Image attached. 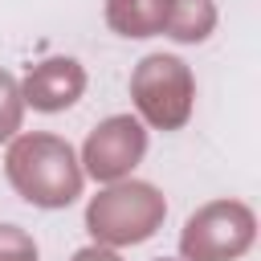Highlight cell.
<instances>
[{"label": "cell", "instance_id": "obj_1", "mask_svg": "<svg viewBox=\"0 0 261 261\" xmlns=\"http://www.w3.org/2000/svg\"><path fill=\"white\" fill-rule=\"evenodd\" d=\"M4 175H8L12 192L20 200H29L33 208H69L82 196V179H86L73 147L49 130L8 139Z\"/></svg>", "mask_w": 261, "mask_h": 261}, {"label": "cell", "instance_id": "obj_2", "mask_svg": "<svg viewBox=\"0 0 261 261\" xmlns=\"http://www.w3.org/2000/svg\"><path fill=\"white\" fill-rule=\"evenodd\" d=\"M167 216V200L155 184L143 179H114L86 204V232L94 245H143L159 232Z\"/></svg>", "mask_w": 261, "mask_h": 261}, {"label": "cell", "instance_id": "obj_3", "mask_svg": "<svg viewBox=\"0 0 261 261\" xmlns=\"http://www.w3.org/2000/svg\"><path fill=\"white\" fill-rule=\"evenodd\" d=\"M130 98L139 122L155 130H179L196 106V77L184 57L175 53H147L130 73Z\"/></svg>", "mask_w": 261, "mask_h": 261}, {"label": "cell", "instance_id": "obj_4", "mask_svg": "<svg viewBox=\"0 0 261 261\" xmlns=\"http://www.w3.org/2000/svg\"><path fill=\"white\" fill-rule=\"evenodd\" d=\"M257 237V216L241 200H208L200 204L179 232L184 261H237L249 253Z\"/></svg>", "mask_w": 261, "mask_h": 261}, {"label": "cell", "instance_id": "obj_5", "mask_svg": "<svg viewBox=\"0 0 261 261\" xmlns=\"http://www.w3.org/2000/svg\"><path fill=\"white\" fill-rule=\"evenodd\" d=\"M143 155H147V126L135 114H110L86 135L82 167L98 184H114L126 179L143 163Z\"/></svg>", "mask_w": 261, "mask_h": 261}, {"label": "cell", "instance_id": "obj_6", "mask_svg": "<svg viewBox=\"0 0 261 261\" xmlns=\"http://www.w3.org/2000/svg\"><path fill=\"white\" fill-rule=\"evenodd\" d=\"M86 94V69L73 57H49L41 65H33L20 82V98L24 106L41 110V114H57L69 110L77 98Z\"/></svg>", "mask_w": 261, "mask_h": 261}, {"label": "cell", "instance_id": "obj_7", "mask_svg": "<svg viewBox=\"0 0 261 261\" xmlns=\"http://www.w3.org/2000/svg\"><path fill=\"white\" fill-rule=\"evenodd\" d=\"M163 33L179 45H200L216 29V4L212 0H163Z\"/></svg>", "mask_w": 261, "mask_h": 261}, {"label": "cell", "instance_id": "obj_8", "mask_svg": "<svg viewBox=\"0 0 261 261\" xmlns=\"http://www.w3.org/2000/svg\"><path fill=\"white\" fill-rule=\"evenodd\" d=\"M163 12V0H106V24L118 37H159Z\"/></svg>", "mask_w": 261, "mask_h": 261}, {"label": "cell", "instance_id": "obj_9", "mask_svg": "<svg viewBox=\"0 0 261 261\" xmlns=\"http://www.w3.org/2000/svg\"><path fill=\"white\" fill-rule=\"evenodd\" d=\"M20 118H24V98H20V82L0 69V143L16 139L20 130Z\"/></svg>", "mask_w": 261, "mask_h": 261}, {"label": "cell", "instance_id": "obj_10", "mask_svg": "<svg viewBox=\"0 0 261 261\" xmlns=\"http://www.w3.org/2000/svg\"><path fill=\"white\" fill-rule=\"evenodd\" d=\"M0 261H41L37 241L20 224H0Z\"/></svg>", "mask_w": 261, "mask_h": 261}, {"label": "cell", "instance_id": "obj_11", "mask_svg": "<svg viewBox=\"0 0 261 261\" xmlns=\"http://www.w3.org/2000/svg\"><path fill=\"white\" fill-rule=\"evenodd\" d=\"M69 261H122L110 245H86V249H77Z\"/></svg>", "mask_w": 261, "mask_h": 261}, {"label": "cell", "instance_id": "obj_12", "mask_svg": "<svg viewBox=\"0 0 261 261\" xmlns=\"http://www.w3.org/2000/svg\"><path fill=\"white\" fill-rule=\"evenodd\" d=\"M155 261H171V257H155Z\"/></svg>", "mask_w": 261, "mask_h": 261}]
</instances>
